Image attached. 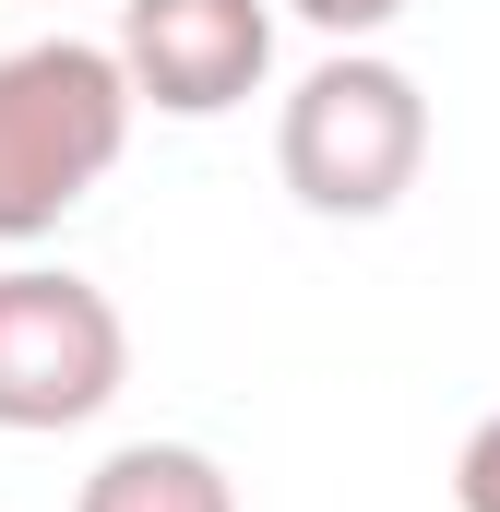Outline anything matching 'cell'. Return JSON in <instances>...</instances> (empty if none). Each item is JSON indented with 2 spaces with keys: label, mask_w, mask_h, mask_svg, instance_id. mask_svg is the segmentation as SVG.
I'll return each instance as SVG.
<instances>
[{
  "label": "cell",
  "mask_w": 500,
  "mask_h": 512,
  "mask_svg": "<svg viewBox=\"0 0 500 512\" xmlns=\"http://www.w3.org/2000/svg\"><path fill=\"white\" fill-rule=\"evenodd\" d=\"M274 167H286V191H298L310 215H334V227L393 215V203L417 191V167H429V96H417V72L381 60V48L310 60V72L286 84Z\"/></svg>",
  "instance_id": "cell-1"
},
{
  "label": "cell",
  "mask_w": 500,
  "mask_h": 512,
  "mask_svg": "<svg viewBox=\"0 0 500 512\" xmlns=\"http://www.w3.org/2000/svg\"><path fill=\"white\" fill-rule=\"evenodd\" d=\"M131 143V84L96 36L0 48V239H48Z\"/></svg>",
  "instance_id": "cell-2"
},
{
  "label": "cell",
  "mask_w": 500,
  "mask_h": 512,
  "mask_svg": "<svg viewBox=\"0 0 500 512\" xmlns=\"http://www.w3.org/2000/svg\"><path fill=\"white\" fill-rule=\"evenodd\" d=\"M131 382V322L120 298L72 262H12L0 274V429H84Z\"/></svg>",
  "instance_id": "cell-3"
},
{
  "label": "cell",
  "mask_w": 500,
  "mask_h": 512,
  "mask_svg": "<svg viewBox=\"0 0 500 512\" xmlns=\"http://www.w3.org/2000/svg\"><path fill=\"white\" fill-rule=\"evenodd\" d=\"M120 84L155 120H227L274 72V0H120Z\"/></svg>",
  "instance_id": "cell-4"
},
{
  "label": "cell",
  "mask_w": 500,
  "mask_h": 512,
  "mask_svg": "<svg viewBox=\"0 0 500 512\" xmlns=\"http://www.w3.org/2000/svg\"><path fill=\"white\" fill-rule=\"evenodd\" d=\"M72 512H239V477H227L203 441H120V453L72 489Z\"/></svg>",
  "instance_id": "cell-5"
},
{
  "label": "cell",
  "mask_w": 500,
  "mask_h": 512,
  "mask_svg": "<svg viewBox=\"0 0 500 512\" xmlns=\"http://www.w3.org/2000/svg\"><path fill=\"white\" fill-rule=\"evenodd\" d=\"M286 12H298V24H322V36H334V48H370L381 24H405V12H417V0H286Z\"/></svg>",
  "instance_id": "cell-6"
},
{
  "label": "cell",
  "mask_w": 500,
  "mask_h": 512,
  "mask_svg": "<svg viewBox=\"0 0 500 512\" xmlns=\"http://www.w3.org/2000/svg\"><path fill=\"white\" fill-rule=\"evenodd\" d=\"M453 512H500V417H477L453 453Z\"/></svg>",
  "instance_id": "cell-7"
}]
</instances>
